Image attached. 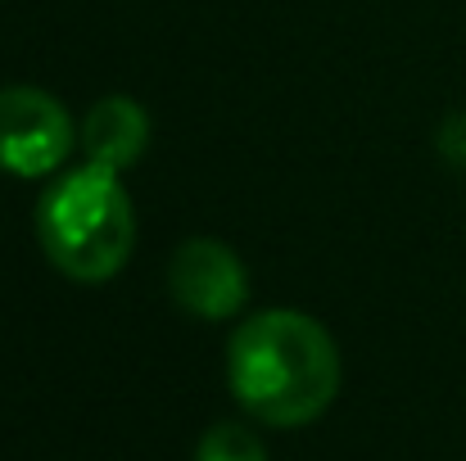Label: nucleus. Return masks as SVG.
I'll return each mask as SVG.
<instances>
[{"label":"nucleus","instance_id":"obj_1","mask_svg":"<svg viewBox=\"0 0 466 461\" xmlns=\"http://www.w3.org/2000/svg\"><path fill=\"white\" fill-rule=\"evenodd\" d=\"M236 403L272 430L312 426L339 394V348L330 330L295 307H268L240 321L227 348Z\"/></svg>","mask_w":466,"mask_h":461},{"label":"nucleus","instance_id":"obj_2","mask_svg":"<svg viewBox=\"0 0 466 461\" xmlns=\"http://www.w3.org/2000/svg\"><path fill=\"white\" fill-rule=\"evenodd\" d=\"M36 240L68 281L77 286L114 281L137 245V213L118 172L82 163L55 176L36 199Z\"/></svg>","mask_w":466,"mask_h":461},{"label":"nucleus","instance_id":"obj_3","mask_svg":"<svg viewBox=\"0 0 466 461\" xmlns=\"http://www.w3.org/2000/svg\"><path fill=\"white\" fill-rule=\"evenodd\" d=\"M77 145L73 114L41 86H0V172L50 176Z\"/></svg>","mask_w":466,"mask_h":461},{"label":"nucleus","instance_id":"obj_4","mask_svg":"<svg viewBox=\"0 0 466 461\" xmlns=\"http://www.w3.org/2000/svg\"><path fill=\"white\" fill-rule=\"evenodd\" d=\"M167 290L181 312L204 316V321H227L249 299V272L231 245L213 236H195L177 245L167 263Z\"/></svg>","mask_w":466,"mask_h":461},{"label":"nucleus","instance_id":"obj_5","mask_svg":"<svg viewBox=\"0 0 466 461\" xmlns=\"http://www.w3.org/2000/svg\"><path fill=\"white\" fill-rule=\"evenodd\" d=\"M77 141H82L86 163L127 172L132 163H141V154L150 145V114L132 95H105L82 118V136Z\"/></svg>","mask_w":466,"mask_h":461},{"label":"nucleus","instance_id":"obj_6","mask_svg":"<svg viewBox=\"0 0 466 461\" xmlns=\"http://www.w3.org/2000/svg\"><path fill=\"white\" fill-rule=\"evenodd\" d=\"M195 461H268V448H263V439H258L249 426L222 421V426H213V430L199 439Z\"/></svg>","mask_w":466,"mask_h":461},{"label":"nucleus","instance_id":"obj_7","mask_svg":"<svg viewBox=\"0 0 466 461\" xmlns=\"http://www.w3.org/2000/svg\"><path fill=\"white\" fill-rule=\"evenodd\" d=\"M440 150L449 154L453 163H466V114L462 118H453V127L440 132Z\"/></svg>","mask_w":466,"mask_h":461}]
</instances>
